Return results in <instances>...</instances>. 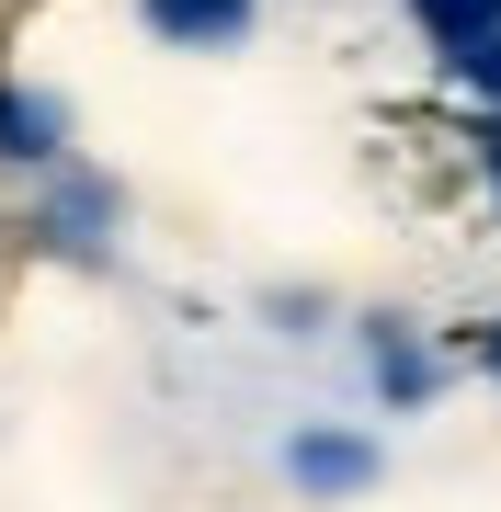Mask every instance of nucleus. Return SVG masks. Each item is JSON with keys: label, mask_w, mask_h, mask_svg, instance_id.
<instances>
[{"label": "nucleus", "mask_w": 501, "mask_h": 512, "mask_svg": "<svg viewBox=\"0 0 501 512\" xmlns=\"http://www.w3.org/2000/svg\"><path fill=\"white\" fill-rule=\"evenodd\" d=\"M57 137H69L57 103H12V92H0V160H12V148H23V160H57Z\"/></svg>", "instance_id": "nucleus-4"}, {"label": "nucleus", "mask_w": 501, "mask_h": 512, "mask_svg": "<svg viewBox=\"0 0 501 512\" xmlns=\"http://www.w3.org/2000/svg\"><path fill=\"white\" fill-rule=\"evenodd\" d=\"M149 35H171V46H240L251 0H149Z\"/></svg>", "instance_id": "nucleus-2"}, {"label": "nucleus", "mask_w": 501, "mask_h": 512, "mask_svg": "<svg viewBox=\"0 0 501 512\" xmlns=\"http://www.w3.org/2000/svg\"><path fill=\"white\" fill-rule=\"evenodd\" d=\"M456 69H467V92H479V103H501V35H490V46H467Z\"/></svg>", "instance_id": "nucleus-7"}, {"label": "nucleus", "mask_w": 501, "mask_h": 512, "mask_svg": "<svg viewBox=\"0 0 501 512\" xmlns=\"http://www.w3.org/2000/svg\"><path fill=\"white\" fill-rule=\"evenodd\" d=\"M57 228H69V239L114 228V194H103V183H69V194H57Z\"/></svg>", "instance_id": "nucleus-5"}, {"label": "nucleus", "mask_w": 501, "mask_h": 512, "mask_svg": "<svg viewBox=\"0 0 501 512\" xmlns=\"http://www.w3.org/2000/svg\"><path fill=\"white\" fill-rule=\"evenodd\" d=\"M479 365H490V376H501V330H490V342H479Z\"/></svg>", "instance_id": "nucleus-8"}, {"label": "nucleus", "mask_w": 501, "mask_h": 512, "mask_svg": "<svg viewBox=\"0 0 501 512\" xmlns=\"http://www.w3.org/2000/svg\"><path fill=\"white\" fill-rule=\"evenodd\" d=\"M410 23H422L445 57H467V46H490V35H501V0H410Z\"/></svg>", "instance_id": "nucleus-3"}, {"label": "nucleus", "mask_w": 501, "mask_h": 512, "mask_svg": "<svg viewBox=\"0 0 501 512\" xmlns=\"http://www.w3.org/2000/svg\"><path fill=\"white\" fill-rule=\"evenodd\" d=\"M376 387H399V399H433V365H422V353H388V365H376Z\"/></svg>", "instance_id": "nucleus-6"}, {"label": "nucleus", "mask_w": 501, "mask_h": 512, "mask_svg": "<svg viewBox=\"0 0 501 512\" xmlns=\"http://www.w3.org/2000/svg\"><path fill=\"white\" fill-rule=\"evenodd\" d=\"M285 478L319 490V501H342V490H365V478H376V456H365L353 433H297V444H285Z\"/></svg>", "instance_id": "nucleus-1"}]
</instances>
